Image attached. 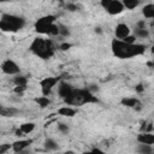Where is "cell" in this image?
<instances>
[{"label":"cell","mask_w":154,"mask_h":154,"mask_svg":"<svg viewBox=\"0 0 154 154\" xmlns=\"http://www.w3.org/2000/svg\"><path fill=\"white\" fill-rule=\"evenodd\" d=\"M124 42H126V43H136V37H135V35H130V36H128L125 40H123Z\"/></svg>","instance_id":"f1b7e54d"},{"label":"cell","mask_w":154,"mask_h":154,"mask_svg":"<svg viewBox=\"0 0 154 154\" xmlns=\"http://www.w3.org/2000/svg\"><path fill=\"white\" fill-rule=\"evenodd\" d=\"M131 35V29L125 23H119L114 28V36L117 40H125L128 36Z\"/></svg>","instance_id":"9c48e42d"},{"label":"cell","mask_w":154,"mask_h":154,"mask_svg":"<svg viewBox=\"0 0 154 154\" xmlns=\"http://www.w3.org/2000/svg\"><path fill=\"white\" fill-rule=\"evenodd\" d=\"M142 14L144 18H154V4H147L142 8Z\"/></svg>","instance_id":"ac0fdd59"},{"label":"cell","mask_w":154,"mask_h":154,"mask_svg":"<svg viewBox=\"0 0 154 154\" xmlns=\"http://www.w3.org/2000/svg\"><path fill=\"white\" fill-rule=\"evenodd\" d=\"M91 154H107V153H105L102 149H100V148H93L91 150Z\"/></svg>","instance_id":"f546056e"},{"label":"cell","mask_w":154,"mask_h":154,"mask_svg":"<svg viewBox=\"0 0 154 154\" xmlns=\"http://www.w3.org/2000/svg\"><path fill=\"white\" fill-rule=\"evenodd\" d=\"M35 102L38 105V107H40V108H46V107H48V106H49L51 100H49V97H48V96L41 95V96H38V97H35Z\"/></svg>","instance_id":"ffe728a7"},{"label":"cell","mask_w":154,"mask_h":154,"mask_svg":"<svg viewBox=\"0 0 154 154\" xmlns=\"http://www.w3.org/2000/svg\"><path fill=\"white\" fill-rule=\"evenodd\" d=\"M137 143H142V144H154V134L152 132H141L137 135L136 137Z\"/></svg>","instance_id":"7c38bea8"},{"label":"cell","mask_w":154,"mask_h":154,"mask_svg":"<svg viewBox=\"0 0 154 154\" xmlns=\"http://www.w3.org/2000/svg\"><path fill=\"white\" fill-rule=\"evenodd\" d=\"M58 131L61 132L63 135H67L69 131H70V128H69V125L66 123H59L58 124Z\"/></svg>","instance_id":"cb8c5ba5"},{"label":"cell","mask_w":154,"mask_h":154,"mask_svg":"<svg viewBox=\"0 0 154 154\" xmlns=\"http://www.w3.org/2000/svg\"><path fill=\"white\" fill-rule=\"evenodd\" d=\"M19 113V111L14 107H6V106H1L0 108V114L2 117H14Z\"/></svg>","instance_id":"9a60e30c"},{"label":"cell","mask_w":154,"mask_h":154,"mask_svg":"<svg viewBox=\"0 0 154 154\" xmlns=\"http://www.w3.org/2000/svg\"><path fill=\"white\" fill-rule=\"evenodd\" d=\"M100 4L103 7V10H106V12L111 16H117L125 10L123 1L119 0H102Z\"/></svg>","instance_id":"52a82bcc"},{"label":"cell","mask_w":154,"mask_h":154,"mask_svg":"<svg viewBox=\"0 0 154 154\" xmlns=\"http://www.w3.org/2000/svg\"><path fill=\"white\" fill-rule=\"evenodd\" d=\"M123 5H124V8L126 10H135L140 5V1L138 0H124Z\"/></svg>","instance_id":"603a6c76"},{"label":"cell","mask_w":154,"mask_h":154,"mask_svg":"<svg viewBox=\"0 0 154 154\" xmlns=\"http://www.w3.org/2000/svg\"><path fill=\"white\" fill-rule=\"evenodd\" d=\"M59 35H60V36L66 37V36H69V35H70V30H69L65 25H59Z\"/></svg>","instance_id":"d4e9b609"},{"label":"cell","mask_w":154,"mask_h":154,"mask_svg":"<svg viewBox=\"0 0 154 154\" xmlns=\"http://www.w3.org/2000/svg\"><path fill=\"white\" fill-rule=\"evenodd\" d=\"M12 149V144L10 143H4V144H0V154H5L7 150Z\"/></svg>","instance_id":"484cf974"},{"label":"cell","mask_w":154,"mask_h":154,"mask_svg":"<svg viewBox=\"0 0 154 154\" xmlns=\"http://www.w3.org/2000/svg\"><path fill=\"white\" fill-rule=\"evenodd\" d=\"M35 126H36L35 123L29 122V123H23V124H20L19 129L23 131L24 135H29V134H31V132L35 130Z\"/></svg>","instance_id":"44dd1931"},{"label":"cell","mask_w":154,"mask_h":154,"mask_svg":"<svg viewBox=\"0 0 154 154\" xmlns=\"http://www.w3.org/2000/svg\"><path fill=\"white\" fill-rule=\"evenodd\" d=\"M135 90H136L137 93H143V91H144V87H143V84L138 83V84L135 87Z\"/></svg>","instance_id":"4dcf8cb0"},{"label":"cell","mask_w":154,"mask_h":154,"mask_svg":"<svg viewBox=\"0 0 154 154\" xmlns=\"http://www.w3.org/2000/svg\"><path fill=\"white\" fill-rule=\"evenodd\" d=\"M65 7H66V10L70 11V12H75V11L78 10V6H77L76 4H73V2H67V4L65 5Z\"/></svg>","instance_id":"4316f807"},{"label":"cell","mask_w":154,"mask_h":154,"mask_svg":"<svg viewBox=\"0 0 154 154\" xmlns=\"http://www.w3.org/2000/svg\"><path fill=\"white\" fill-rule=\"evenodd\" d=\"M67 106H83L85 103L97 102L96 96L88 88H75L71 95L64 100Z\"/></svg>","instance_id":"3957f363"},{"label":"cell","mask_w":154,"mask_h":154,"mask_svg":"<svg viewBox=\"0 0 154 154\" xmlns=\"http://www.w3.org/2000/svg\"><path fill=\"white\" fill-rule=\"evenodd\" d=\"M95 32H97V34H101V32H102V29H101L100 26H96V28H95Z\"/></svg>","instance_id":"e575fe53"},{"label":"cell","mask_w":154,"mask_h":154,"mask_svg":"<svg viewBox=\"0 0 154 154\" xmlns=\"http://www.w3.org/2000/svg\"><path fill=\"white\" fill-rule=\"evenodd\" d=\"M82 154H91V152L90 150H87V152H83Z\"/></svg>","instance_id":"74e56055"},{"label":"cell","mask_w":154,"mask_h":154,"mask_svg":"<svg viewBox=\"0 0 154 154\" xmlns=\"http://www.w3.org/2000/svg\"><path fill=\"white\" fill-rule=\"evenodd\" d=\"M18 154H30V149L28 148V149H25V150H23V152H20V153H18Z\"/></svg>","instance_id":"d590c367"},{"label":"cell","mask_w":154,"mask_h":154,"mask_svg":"<svg viewBox=\"0 0 154 154\" xmlns=\"http://www.w3.org/2000/svg\"><path fill=\"white\" fill-rule=\"evenodd\" d=\"M13 83H14L16 87L26 88L28 87V77L26 76H22V75H17L13 78Z\"/></svg>","instance_id":"2e32d148"},{"label":"cell","mask_w":154,"mask_h":154,"mask_svg":"<svg viewBox=\"0 0 154 154\" xmlns=\"http://www.w3.org/2000/svg\"><path fill=\"white\" fill-rule=\"evenodd\" d=\"M61 154H75L72 150H67V152H64V153H61Z\"/></svg>","instance_id":"8d00e7d4"},{"label":"cell","mask_w":154,"mask_h":154,"mask_svg":"<svg viewBox=\"0 0 154 154\" xmlns=\"http://www.w3.org/2000/svg\"><path fill=\"white\" fill-rule=\"evenodd\" d=\"M43 147H45V149L48 150V152H55V150H58V148H59L57 141L53 140V138H47V140L45 141V143H43Z\"/></svg>","instance_id":"e0dca14e"},{"label":"cell","mask_w":154,"mask_h":154,"mask_svg":"<svg viewBox=\"0 0 154 154\" xmlns=\"http://www.w3.org/2000/svg\"><path fill=\"white\" fill-rule=\"evenodd\" d=\"M31 143H32V140H30V138H25V140L24 138H20V140H17V141H14L12 143V150L18 154V153H20V152L30 148Z\"/></svg>","instance_id":"30bf717a"},{"label":"cell","mask_w":154,"mask_h":154,"mask_svg":"<svg viewBox=\"0 0 154 154\" xmlns=\"http://www.w3.org/2000/svg\"><path fill=\"white\" fill-rule=\"evenodd\" d=\"M71 47H72L71 43H69V42H64V43H61V45L59 46V49H60V51H69Z\"/></svg>","instance_id":"83f0119b"},{"label":"cell","mask_w":154,"mask_h":154,"mask_svg":"<svg viewBox=\"0 0 154 154\" xmlns=\"http://www.w3.org/2000/svg\"><path fill=\"white\" fill-rule=\"evenodd\" d=\"M136 152L138 154H153V147L149 146V144H142V143H138L137 147H136Z\"/></svg>","instance_id":"d6986e66"},{"label":"cell","mask_w":154,"mask_h":154,"mask_svg":"<svg viewBox=\"0 0 154 154\" xmlns=\"http://www.w3.org/2000/svg\"><path fill=\"white\" fill-rule=\"evenodd\" d=\"M73 89H75V88H73L70 83L64 82V81H61V82L58 84V94H59V96H60L63 100L67 99V97L71 95V93L73 91Z\"/></svg>","instance_id":"8fae6325"},{"label":"cell","mask_w":154,"mask_h":154,"mask_svg":"<svg viewBox=\"0 0 154 154\" xmlns=\"http://www.w3.org/2000/svg\"><path fill=\"white\" fill-rule=\"evenodd\" d=\"M135 37L136 38H147L148 36H149V31H148V29H140V28H136L135 29Z\"/></svg>","instance_id":"7402d4cb"},{"label":"cell","mask_w":154,"mask_h":154,"mask_svg":"<svg viewBox=\"0 0 154 154\" xmlns=\"http://www.w3.org/2000/svg\"><path fill=\"white\" fill-rule=\"evenodd\" d=\"M25 25V19L12 13H2L0 18V29L4 32H16Z\"/></svg>","instance_id":"5b68a950"},{"label":"cell","mask_w":154,"mask_h":154,"mask_svg":"<svg viewBox=\"0 0 154 154\" xmlns=\"http://www.w3.org/2000/svg\"><path fill=\"white\" fill-rule=\"evenodd\" d=\"M57 17L54 14H47L43 17H40L35 22V31L42 35L48 36H58L59 35V25L55 24Z\"/></svg>","instance_id":"277c9868"},{"label":"cell","mask_w":154,"mask_h":154,"mask_svg":"<svg viewBox=\"0 0 154 154\" xmlns=\"http://www.w3.org/2000/svg\"><path fill=\"white\" fill-rule=\"evenodd\" d=\"M120 105L124 107H128V108H135L136 106L140 105V100L135 96H126L120 100Z\"/></svg>","instance_id":"4fadbf2b"},{"label":"cell","mask_w":154,"mask_h":154,"mask_svg":"<svg viewBox=\"0 0 154 154\" xmlns=\"http://www.w3.org/2000/svg\"><path fill=\"white\" fill-rule=\"evenodd\" d=\"M137 28H140V29H144V28H146V23H144V20H140V22L137 23Z\"/></svg>","instance_id":"836d02e7"},{"label":"cell","mask_w":154,"mask_h":154,"mask_svg":"<svg viewBox=\"0 0 154 154\" xmlns=\"http://www.w3.org/2000/svg\"><path fill=\"white\" fill-rule=\"evenodd\" d=\"M111 49L116 58L130 59L142 55L146 52V46L142 43H126L122 40L113 38L111 41Z\"/></svg>","instance_id":"6da1fadb"},{"label":"cell","mask_w":154,"mask_h":154,"mask_svg":"<svg viewBox=\"0 0 154 154\" xmlns=\"http://www.w3.org/2000/svg\"><path fill=\"white\" fill-rule=\"evenodd\" d=\"M29 49L36 57H38L43 60L51 59L55 53V48L53 46V42L49 38H43V37H35L31 41Z\"/></svg>","instance_id":"7a4b0ae2"},{"label":"cell","mask_w":154,"mask_h":154,"mask_svg":"<svg viewBox=\"0 0 154 154\" xmlns=\"http://www.w3.org/2000/svg\"><path fill=\"white\" fill-rule=\"evenodd\" d=\"M150 51H152V53H154V46H152V49Z\"/></svg>","instance_id":"f35d334b"},{"label":"cell","mask_w":154,"mask_h":154,"mask_svg":"<svg viewBox=\"0 0 154 154\" xmlns=\"http://www.w3.org/2000/svg\"><path fill=\"white\" fill-rule=\"evenodd\" d=\"M76 113H77V111H76L73 107H71V106H63V107L58 108V114H59V116H63V117L71 118V117H73Z\"/></svg>","instance_id":"5bb4252c"},{"label":"cell","mask_w":154,"mask_h":154,"mask_svg":"<svg viewBox=\"0 0 154 154\" xmlns=\"http://www.w3.org/2000/svg\"><path fill=\"white\" fill-rule=\"evenodd\" d=\"M14 135H16V136H18V137H23V136H25V135L23 134V131H22L19 128H18V129L14 131Z\"/></svg>","instance_id":"d6a6232c"},{"label":"cell","mask_w":154,"mask_h":154,"mask_svg":"<svg viewBox=\"0 0 154 154\" xmlns=\"http://www.w3.org/2000/svg\"><path fill=\"white\" fill-rule=\"evenodd\" d=\"M87 88H88L93 94H94V91H97V90H99V88H97V85H96V84H90V85H89V87H87Z\"/></svg>","instance_id":"1f68e13d"},{"label":"cell","mask_w":154,"mask_h":154,"mask_svg":"<svg viewBox=\"0 0 154 154\" xmlns=\"http://www.w3.org/2000/svg\"><path fill=\"white\" fill-rule=\"evenodd\" d=\"M1 71L8 76H17L20 73V67L14 60L6 59L1 63Z\"/></svg>","instance_id":"ba28073f"},{"label":"cell","mask_w":154,"mask_h":154,"mask_svg":"<svg viewBox=\"0 0 154 154\" xmlns=\"http://www.w3.org/2000/svg\"><path fill=\"white\" fill-rule=\"evenodd\" d=\"M153 19H154V18H153Z\"/></svg>","instance_id":"60d3db41"},{"label":"cell","mask_w":154,"mask_h":154,"mask_svg":"<svg viewBox=\"0 0 154 154\" xmlns=\"http://www.w3.org/2000/svg\"><path fill=\"white\" fill-rule=\"evenodd\" d=\"M61 81H60V77L58 76H48V77H45L40 81V88H41V93L42 95L45 96H48L52 90L57 87V84H59Z\"/></svg>","instance_id":"8992f818"},{"label":"cell","mask_w":154,"mask_h":154,"mask_svg":"<svg viewBox=\"0 0 154 154\" xmlns=\"http://www.w3.org/2000/svg\"><path fill=\"white\" fill-rule=\"evenodd\" d=\"M153 154H154V152H153Z\"/></svg>","instance_id":"ab89813d"}]
</instances>
